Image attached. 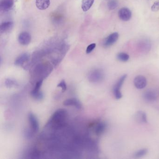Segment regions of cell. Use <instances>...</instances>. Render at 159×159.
I'll use <instances>...</instances> for the list:
<instances>
[{
    "label": "cell",
    "instance_id": "cell-17",
    "mask_svg": "<svg viewBox=\"0 0 159 159\" xmlns=\"http://www.w3.org/2000/svg\"><path fill=\"white\" fill-rule=\"evenodd\" d=\"M106 128V125L105 123L103 122H99L95 126L94 129L95 133L96 135L99 136L104 132Z\"/></svg>",
    "mask_w": 159,
    "mask_h": 159
},
{
    "label": "cell",
    "instance_id": "cell-5",
    "mask_svg": "<svg viewBox=\"0 0 159 159\" xmlns=\"http://www.w3.org/2000/svg\"><path fill=\"white\" fill-rule=\"evenodd\" d=\"M43 80L37 81L36 84L35 88L31 92V95L33 98L37 100H41L43 98V94L42 92L40 91V88L42 85Z\"/></svg>",
    "mask_w": 159,
    "mask_h": 159
},
{
    "label": "cell",
    "instance_id": "cell-21",
    "mask_svg": "<svg viewBox=\"0 0 159 159\" xmlns=\"http://www.w3.org/2000/svg\"><path fill=\"white\" fill-rule=\"evenodd\" d=\"M118 6V2L117 0H110L107 3V7L110 10L115 9Z\"/></svg>",
    "mask_w": 159,
    "mask_h": 159
},
{
    "label": "cell",
    "instance_id": "cell-3",
    "mask_svg": "<svg viewBox=\"0 0 159 159\" xmlns=\"http://www.w3.org/2000/svg\"><path fill=\"white\" fill-rule=\"evenodd\" d=\"M50 67L45 64H42L37 65L34 70V73L36 76H39L40 80H43L49 74Z\"/></svg>",
    "mask_w": 159,
    "mask_h": 159
},
{
    "label": "cell",
    "instance_id": "cell-10",
    "mask_svg": "<svg viewBox=\"0 0 159 159\" xmlns=\"http://www.w3.org/2000/svg\"><path fill=\"white\" fill-rule=\"evenodd\" d=\"M119 16L122 21H127L132 16V13L130 9L127 8H122L119 11Z\"/></svg>",
    "mask_w": 159,
    "mask_h": 159
},
{
    "label": "cell",
    "instance_id": "cell-16",
    "mask_svg": "<svg viewBox=\"0 0 159 159\" xmlns=\"http://www.w3.org/2000/svg\"><path fill=\"white\" fill-rule=\"evenodd\" d=\"M36 5L40 10H45L49 8L50 5V0H36Z\"/></svg>",
    "mask_w": 159,
    "mask_h": 159
},
{
    "label": "cell",
    "instance_id": "cell-14",
    "mask_svg": "<svg viewBox=\"0 0 159 159\" xmlns=\"http://www.w3.org/2000/svg\"><path fill=\"white\" fill-rule=\"evenodd\" d=\"M29 59V55L28 53H23L19 56L15 61V64L17 66H22Z\"/></svg>",
    "mask_w": 159,
    "mask_h": 159
},
{
    "label": "cell",
    "instance_id": "cell-13",
    "mask_svg": "<svg viewBox=\"0 0 159 159\" xmlns=\"http://www.w3.org/2000/svg\"><path fill=\"white\" fill-rule=\"evenodd\" d=\"M14 3V0H1L0 2V9L3 11H8L10 10Z\"/></svg>",
    "mask_w": 159,
    "mask_h": 159
},
{
    "label": "cell",
    "instance_id": "cell-12",
    "mask_svg": "<svg viewBox=\"0 0 159 159\" xmlns=\"http://www.w3.org/2000/svg\"><path fill=\"white\" fill-rule=\"evenodd\" d=\"M64 105L65 106H74L78 109L82 108V105L81 102L75 98H71L67 99L63 102Z\"/></svg>",
    "mask_w": 159,
    "mask_h": 159
},
{
    "label": "cell",
    "instance_id": "cell-22",
    "mask_svg": "<svg viewBox=\"0 0 159 159\" xmlns=\"http://www.w3.org/2000/svg\"><path fill=\"white\" fill-rule=\"evenodd\" d=\"M147 151H148L147 149H142L138 150L134 154V157L136 158H141L147 154Z\"/></svg>",
    "mask_w": 159,
    "mask_h": 159
},
{
    "label": "cell",
    "instance_id": "cell-25",
    "mask_svg": "<svg viewBox=\"0 0 159 159\" xmlns=\"http://www.w3.org/2000/svg\"><path fill=\"white\" fill-rule=\"evenodd\" d=\"M96 43H92V44L88 45V47H87V49H86V53H87V54H89V53H91V52L94 50V49H95V47H96Z\"/></svg>",
    "mask_w": 159,
    "mask_h": 159
},
{
    "label": "cell",
    "instance_id": "cell-20",
    "mask_svg": "<svg viewBox=\"0 0 159 159\" xmlns=\"http://www.w3.org/2000/svg\"><path fill=\"white\" fill-rule=\"evenodd\" d=\"M117 59L121 62H125L129 59V56L126 53L121 52L117 55Z\"/></svg>",
    "mask_w": 159,
    "mask_h": 159
},
{
    "label": "cell",
    "instance_id": "cell-9",
    "mask_svg": "<svg viewBox=\"0 0 159 159\" xmlns=\"http://www.w3.org/2000/svg\"><path fill=\"white\" fill-rule=\"evenodd\" d=\"M31 37L30 34L28 32H22L18 36L19 43L22 45H28L31 42Z\"/></svg>",
    "mask_w": 159,
    "mask_h": 159
},
{
    "label": "cell",
    "instance_id": "cell-23",
    "mask_svg": "<svg viewBox=\"0 0 159 159\" xmlns=\"http://www.w3.org/2000/svg\"><path fill=\"white\" fill-rule=\"evenodd\" d=\"M16 85H17V83L16 81L9 78H8L5 81V85L9 88H11Z\"/></svg>",
    "mask_w": 159,
    "mask_h": 159
},
{
    "label": "cell",
    "instance_id": "cell-8",
    "mask_svg": "<svg viewBox=\"0 0 159 159\" xmlns=\"http://www.w3.org/2000/svg\"><path fill=\"white\" fill-rule=\"evenodd\" d=\"M119 38V34L117 32H114L110 34L105 39L103 45L105 47H107L112 46L116 42Z\"/></svg>",
    "mask_w": 159,
    "mask_h": 159
},
{
    "label": "cell",
    "instance_id": "cell-11",
    "mask_svg": "<svg viewBox=\"0 0 159 159\" xmlns=\"http://www.w3.org/2000/svg\"><path fill=\"white\" fill-rule=\"evenodd\" d=\"M143 97L147 102H153L155 101L157 98L156 92L153 90H148L145 92L143 94Z\"/></svg>",
    "mask_w": 159,
    "mask_h": 159
},
{
    "label": "cell",
    "instance_id": "cell-2",
    "mask_svg": "<svg viewBox=\"0 0 159 159\" xmlns=\"http://www.w3.org/2000/svg\"><path fill=\"white\" fill-rule=\"evenodd\" d=\"M88 78L90 82L92 83H99L104 79V73L100 69H94L89 72Z\"/></svg>",
    "mask_w": 159,
    "mask_h": 159
},
{
    "label": "cell",
    "instance_id": "cell-18",
    "mask_svg": "<svg viewBox=\"0 0 159 159\" xmlns=\"http://www.w3.org/2000/svg\"><path fill=\"white\" fill-rule=\"evenodd\" d=\"M94 0H83L81 4V8L84 12L89 10L94 3Z\"/></svg>",
    "mask_w": 159,
    "mask_h": 159
},
{
    "label": "cell",
    "instance_id": "cell-7",
    "mask_svg": "<svg viewBox=\"0 0 159 159\" xmlns=\"http://www.w3.org/2000/svg\"><path fill=\"white\" fill-rule=\"evenodd\" d=\"M134 85L138 89H142L147 85V81L144 76L139 75L135 78L133 80Z\"/></svg>",
    "mask_w": 159,
    "mask_h": 159
},
{
    "label": "cell",
    "instance_id": "cell-15",
    "mask_svg": "<svg viewBox=\"0 0 159 159\" xmlns=\"http://www.w3.org/2000/svg\"><path fill=\"white\" fill-rule=\"evenodd\" d=\"M14 23L11 21H6L2 22L0 25V32L1 33H6L13 28Z\"/></svg>",
    "mask_w": 159,
    "mask_h": 159
},
{
    "label": "cell",
    "instance_id": "cell-26",
    "mask_svg": "<svg viewBox=\"0 0 159 159\" xmlns=\"http://www.w3.org/2000/svg\"><path fill=\"white\" fill-rule=\"evenodd\" d=\"M152 11H157L159 9V1L155 2L151 7Z\"/></svg>",
    "mask_w": 159,
    "mask_h": 159
},
{
    "label": "cell",
    "instance_id": "cell-4",
    "mask_svg": "<svg viewBox=\"0 0 159 159\" xmlns=\"http://www.w3.org/2000/svg\"><path fill=\"white\" fill-rule=\"evenodd\" d=\"M126 77H127L126 74H125L121 76L119 80L117 81L116 84L113 87V94L116 99H119L122 98V94L121 92V87L126 78Z\"/></svg>",
    "mask_w": 159,
    "mask_h": 159
},
{
    "label": "cell",
    "instance_id": "cell-24",
    "mask_svg": "<svg viewBox=\"0 0 159 159\" xmlns=\"http://www.w3.org/2000/svg\"><path fill=\"white\" fill-rule=\"evenodd\" d=\"M57 87H60L62 89V92H64L67 89V85L64 80H62L60 83L58 84Z\"/></svg>",
    "mask_w": 159,
    "mask_h": 159
},
{
    "label": "cell",
    "instance_id": "cell-1",
    "mask_svg": "<svg viewBox=\"0 0 159 159\" xmlns=\"http://www.w3.org/2000/svg\"><path fill=\"white\" fill-rule=\"evenodd\" d=\"M67 116L66 110L64 109L57 110L53 113L46 127L54 129L61 128L65 124Z\"/></svg>",
    "mask_w": 159,
    "mask_h": 159
},
{
    "label": "cell",
    "instance_id": "cell-6",
    "mask_svg": "<svg viewBox=\"0 0 159 159\" xmlns=\"http://www.w3.org/2000/svg\"><path fill=\"white\" fill-rule=\"evenodd\" d=\"M28 120L30 126V129L34 133H36L39 129V123L36 116L33 113H29L28 115Z\"/></svg>",
    "mask_w": 159,
    "mask_h": 159
},
{
    "label": "cell",
    "instance_id": "cell-19",
    "mask_svg": "<svg viewBox=\"0 0 159 159\" xmlns=\"http://www.w3.org/2000/svg\"><path fill=\"white\" fill-rule=\"evenodd\" d=\"M136 119L138 122L140 123H146L147 122L146 114L142 111H139L137 112Z\"/></svg>",
    "mask_w": 159,
    "mask_h": 159
}]
</instances>
